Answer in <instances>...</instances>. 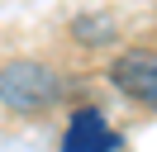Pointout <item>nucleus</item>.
Returning a JSON list of instances; mask_svg holds the SVG:
<instances>
[{"mask_svg": "<svg viewBox=\"0 0 157 152\" xmlns=\"http://www.w3.org/2000/svg\"><path fill=\"white\" fill-rule=\"evenodd\" d=\"M71 33H76L86 48H95V43H109L114 24H109V19H81V24H71Z\"/></svg>", "mask_w": 157, "mask_h": 152, "instance_id": "20e7f679", "label": "nucleus"}, {"mask_svg": "<svg viewBox=\"0 0 157 152\" xmlns=\"http://www.w3.org/2000/svg\"><path fill=\"white\" fill-rule=\"evenodd\" d=\"M119 133L109 128V119L95 109V104H81L71 109L67 133H62V152H119Z\"/></svg>", "mask_w": 157, "mask_h": 152, "instance_id": "7ed1b4c3", "label": "nucleus"}, {"mask_svg": "<svg viewBox=\"0 0 157 152\" xmlns=\"http://www.w3.org/2000/svg\"><path fill=\"white\" fill-rule=\"evenodd\" d=\"M109 81H114V90H124L143 109H157V48H128V52H119L109 62Z\"/></svg>", "mask_w": 157, "mask_h": 152, "instance_id": "f03ea898", "label": "nucleus"}, {"mask_svg": "<svg viewBox=\"0 0 157 152\" xmlns=\"http://www.w3.org/2000/svg\"><path fill=\"white\" fill-rule=\"evenodd\" d=\"M62 100V76L38 57L0 62V104L10 114H48Z\"/></svg>", "mask_w": 157, "mask_h": 152, "instance_id": "f257e3e1", "label": "nucleus"}]
</instances>
